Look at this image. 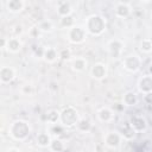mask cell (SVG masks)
I'll return each mask as SVG.
<instances>
[{"label": "cell", "instance_id": "4fadbf2b", "mask_svg": "<svg viewBox=\"0 0 152 152\" xmlns=\"http://www.w3.org/2000/svg\"><path fill=\"white\" fill-rule=\"evenodd\" d=\"M128 122L135 133H142L147 129V121L141 115H133Z\"/></svg>", "mask_w": 152, "mask_h": 152}, {"label": "cell", "instance_id": "f1b7e54d", "mask_svg": "<svg viewBox=\"0 0 152 152\" xmlns=\"http://www.w3.org/2000/svg\"><path fill=\"white\" fill-rule=\"evenodd\" d=\"M58 56L62 61H71V50L69 48L58 49Z\"/></svg>", "mask_w": 152, "mask_h": 152}, {"label": "cell", "instance_id": "f546056e", "mask_svg": "<svg viewBox=\"0 0 152 152\" xmlns=\"http://www.w3.org/2000/svg\"><path fill=\"white\" fill-rule=\"evenodd\" d=\"M40 34H42V31L39 30V27H38L37 25H33V26H31V27L28 28V36H30L31 38L37 39V38L40 37Z\"/></svg>", "mask_w": 152, "mask_h": 152}, {"label": "cell", "instance_id": "d6a6232c", "mask_svg": "<svg viewBox=\"0 0 152 152\" xmlns=\"http://www.w3.org/2000/svg\"><path fill=\"white\" fill-rule=\"evenodd\" d=\"M6 152H21V151L19 148H17V147H8Z\"/></svg>", "mask_w": 152, "mask_h": 152}, {"label": "cell", "instance_id": "484cf974", "mask_svg": "<svg viewBox=\"0 0 152 152\" xmlns=\"http://www.w3.org/2000/svg\"><path fill=\"white\" fill-rule=\"evenodd\" d=\"M121 134H122V137H124V139L125 140H132V139H134V137H135V132H134V129L131 127V125H129V122H126V125L124 126V129L120 132Z\"/></svg>", "mask_w": 152, "mask_h": 152}, {"label": "cell", "instance_id": "44dd1931", "mask_svg": "<svg viewBox=\"0 0 152 152\" xmlns=\"http://www.w3.org/2000/svg\"><path fill=\"white\" fill-rule=\"evenodd\" d=\"M45 121L46 124L53 126V125H59L61 122V110L58 109H49L45 113Z\"/></svg>", "mask_w": 152, "mask_h": 152}, {"label": "cell", "instance_id": "4316f807", "mask_svg": "<svg viewBox=\"0 0 152 152\" xmlns=\"http://www.w3.org/2000/svg\"><path fill=\"white\" fill-rule=\"evenodd\" d=\"M74 25H76L75 19H74V15H69V17H65V18H61L59 19V26L63 27V28L69 30Z\"/></svg>", "mask_w": 152, "mask_h": 152}, {"label": "cell", "instance_id": "6da1fadb", "mask_svg": "<svg viewBox=\"0 0 152 152\" xmlns=\"http://www.w3.org/2000/svg\"><path fill=\"white\" fill-rule=\"evenodd\" d=\"M83 26H84L88 34L94 36V37H100L106 32L107 20L103 15L97 14V13H93L86 18Z\"/></svg>", "mask_w": 152, "mask_h": 152}, {"label": "cell", "instance_id": "7402d4cb", "mask_svg": "<svg viewBox=\"0 0 152 152\" xmlns=\"http://www.w3.org/2000/svg\"><path fill=\"white\" fill-rule=\"evenodd\" d=\"M75 128L80 133H88L91 129V121L86 116H81L80 120L77 121Z\"/></svg>", "mask_w": 152, "mask_h": 152}, {"label": "cell", "instance_id": "4dcf8cb0", "mask_svg": "<svg viewBox=\"0 0 152 152\" xmlns=\"http://www.w3.org/2000/svg\"><path fill=\"white\" fill-rule=\"evenodd\" d=\"M142 101L146 103V104H151L152 106V91L151 93H147L145 95H142Z\"/></svg>", "mask_w": 152, "mask_h": 152}, {"label": "cell", "instance_id": "7a4b0ae2", "mask_svg": "<svg viewBox=\"0 0 152 152\" xmlns=\"http://www.w3.org/2000/svg\"><path fill=\"white\" fill-rule=\"evenodd\" d=\"M31 133V126L25 120H14L8 127V135L15 141H25Z\"/></svg>", "mask_w": 152, "mask_h": 152}, {"label": "cell", "instance_id": "cb8c5ba5", "mask_svg": "<svg viewBox=\"0 0 152 152\" xmlns=\"http://www.w3.org/2000/svg\"><path fill=\"white\" fill-rule=\"evenodd\" d=\"M139 50L142 53H151L152 52V39L151 38H142L139 43Z\"/></svg>", "mask_w": 152, "mask_h": 152}, {"label": "cell", "instance_id": "9a60e30c", "mask_svg": "<svg viewBox=\"0 0 152 152\" xmlns=\"http://www.w3.org/2000/svg\"><path fill=\"white\" fill-rule=\"evenodd\" d=\"M42 58L49 63V64H53L55 62H57L59 59V56H58V49L53 48V46H45L43 49V56Z\"/></svg>", "mask_w": 152, "mask_h": 152}, {"label": "cell", "instance_id": "603a6c76", "mask_svg": "<svg viewBox=\"0 0 152 152\" xmlns=\"http://www.w3.org/2000/svg\"><path fill=\"white\" fill-rule=\"evenodd\" d=\"M37 26L42 31V33H51L55 31V23L51 19H43L40 20Z\"/></svg>", "mask_w": 152, "mask_h": 152}, {"label": "cell", "instance_id": "52a82bcc", "mask_svg": "<svg viewBox=\"0 0 152 152\" xmlns=\"http://www.w3.org/2000/svg\"><path fill=\"white\" fill-rule=\"evenodd\" d=\"M124 50H125L124 40L119 38H113L107 42V52L112 59H120L122 57Z\"/></svg>", "mask_w": 152, "mask_h": 152}, {"label": "cell", "instance_id": "ffe728a7", "mask_svg": "<svg viewBox=\"0 0 152 152\" xmlns=\"http://www.w3.org/2000/svg\"><path fill=\"white\" fill-rule=\"evenodd\" d=\"M71 69L75 71V72H83L87 70L88 68V61L86 57L83 56H77V57H74L71 58Z\"/></svg>", "mask_w": 152, "mask_h": 152}, {"label": "cell", "instance_id": "ba28073f", "mask_svg": "<svg viewBox=\"0 0 152 152\" xmlns=\"http://www.w3.org/2000/svg\"><path fill=\"white\" fill-rule=\"evenodd\" d=\"M132 13H133V10H132V6L129 2H125V1H116L115 2L114 15L116 18L125 19V18H128Z\"/></svg>", "mask_w": 152, "mask_h": 152}, {"label": "cell", "instance_id": "8992f818", "mask_svg": "<svg viewBox=\"0 0 152 152\" xmlns=\"http://www.w3.org/2000/svg\"><path fill=\"white\" fill-rule=\"evenodd\" d=\"M124 140L125 139L120 133V131H108L103 135V144L106 147L110 150H118Z\"/></svg>", "mask_w": 152, "mask_h": 152}, {"label": "cell", "instance_id": "2e32d148", "mask_svg": "<svg viewBox=\"0 0 152 152\" xmlns=\"http://www.w3.org/2000/svg\"><path fill=\"white\" fill-rule=\"evenodd\" d=\"M23 49V42L19 37H10L7 38V43H6V51L10 53H18L20 50Z\"/></svg>", "mask_w": 152, "mask_h": 152}, {"label": "cell", "instance_id": "83f0119b", "mask_svg": "<svg viewBox=\"0 0 152 152\" xmlns=\"http://www.w3.org/2000/svg\"><path fill=\"white\" fill-rule=\"evenodd\" d=\"M20 93H21L23 95H25V96H31V95H33V93H34V87H33V84L30 83V82L24 83V84L20 87Z\"/></svg>", "mask_w": 152, "mask_h": 152}, {"label": "cell", "instance_id": "ac0fdd59", "mask_svg": "<svg viewBox=\"0 0 152 152\" xmlns=\"http://www.w3.org/2000/svg\"><path fill=\"white\" fill-rule=\"evenodd\" d=\"M52 139L53 138H52V135L49 132L42 131V132L37 133V135H36V144L40 148H49Z\"/></svg>", "mask_w": 152, "mask_h": 152}, {"label": "cell", "instance_id": "1f68e13d", "mask_svg": "<svg viewBox=\"0 0 152 152\" xmlns=\"http://www.w3.org/2000/svg\"><path fill=\"white\" fill-rule=\"evenodd\" d=\"M6 43H7V38L6 37H2L1 38V50H5L6 49Z\"/></svg>", "mask_w": 152, "mask_h": 152}, {"label": "cell", "instance_id": "5b68a950", "mask_svg": "<svg viewBox=\"0 0 152 152\" xmlns=\"http://www.w3.org/2000/svg\"><path fill=\"white\" fill-rule=\"evenodd\" d=\"M121 64H122V68L126 71H128L131 74H137L141 69L142 58L137 53H131V55L122 58Z\"/></svg>", "mask_w": 152, "mask_h": 152}, {"label": "cell", "instance_id": "277c9868", "mask_svg": "<svg viewBox=\"0 0 152 152\" xmlns=\"http://www.w3.org/2000/svg\"><path fill=\"white\" fill-rule=\"evenodd\" d=\"M87 36H88V33L83 25L76 24L72 27H70L69 30H66V40L74 45L83 44L87 39Z\"/></svg>", "mask_w": 152, "mask_h": 152}, {"label": "cell", "instance_id": "e0dca14e", "mask_svg": "<svg viewBox=\"0 0 152 152\" xmlns=\"http://www.w3.org/2000/svg\"><path fill=\"white\" fill-rule=\"evenodd\" d=\"M6 10L12 14H18L24 11L26 2L24 0H8L5 2Z\"/></svg>", "mask_w": 152, "mask_h": 152}, {"label": "cell", "instance_id": "d4e9b609", "mask_svg": "<svg viewBox=\"0 0 152 152\" xmlns=\"http://www.w3.org/2000/svg\"><path fill=\"white\" fill-rule=\"evenodd\" d=\"M49 150H50L51 152H63V151L65 150V145H64V142H63L61 139H58V138L55 137V138L52 139L51 144H50Z\"/></svg>", "mask_w": 152, "mask_h": 152}, {"label": "cell", "instance_id": "5bb4252c", "mask_svg": "<svg viewBox=\"0 0 152 152\" xmlns=\"http://www.w3.org/2000/svg\"><path fill=\"white\" fill-rule=\"evenodd\" d=\"M96 118L100 122L103 124H109L112 121H114L115 119V113L109 108V107H101L97 109L96 112Z\"/></svg>", "mask_w": 152, "mask_h": 152}, {"label": "cell", "instance_id": "8fae6325", "mask_svg": "<svg viewBox=\"0 0 152 152\" xmlns=\"http://www.w3.org/2000/svg\"><path fill=\"white\" fill-rule=\"evenodd\" d=\"M137 88H138V91L141 93L142 95L151 93L152 91V75L150 74L142 75L137 82Z\"/></svg>", "mask_w": 152, "mask_h": 152}, {"label": "cell", "instance_id": "30bf717a", "mask_svg": "<svg viewBox=\"0 0 152 152\" xmlns=\"http://www.w3.org/2000/svg\"><path fill=\"white\" fill-rule=\"evenodd\" d=\"M56 13L57 15L61 18H65V17H69V15H72L74 13V6H72V2L68 1V0H62V1H58L56 4Z\"/></svg>", "mask_w": 152, "mask_h": 152}, {"label": "cell", "instance_id": "7c38bea8", "mask_svg": "<svg viewBox=\"0 0 152 152\" xmlns=\"http://www.w3.org/2000/svg\"><path fill=\"white\" fill-rule=\"evenodd\" d=\"M17 76V71L13 66L10 65H2L0 68V82L1 84L11 83Z\"/></svg>", "mask_w": 152, "mask_h": 152}, {"label": "cell", "instance_id": "9c48e42d", "mask_svg": "<svg viewBox=\"0 0 152 152\" xmlns=\"http://www.w3.org/2000/svg\"><path fill=\"white\" fill-rule=\"evenodd\" d=\"M89 74H90V76H91V78H94V80H96V81H102V80H104V78L107 77V75H108V68H107V65H106L104 63L97 62V63H95V64L90 68Z\"/></svg>", "mask_w": 152, "mask_h": 152}, {"label": "cell", "instance_id": "3957f363", "mask_svg": "<svg viewBox=\"0 0 152 152\" xmlns=\"http://www.w3.org/2000/svg\"><path fill=\"white\" fill-rule=\"evenodd\" d=\"M80 118H81V115L78 113V109L76 107L69 104L61 110V122L59 124L64 128H71V127L76 126Z\"/></svg>", "mask_w": 152, "mask_h": 152}, {"label": "cell", "instance_id": "d6986e66", "mask_svg": "<svg viewBox=\"0 0 152 152\" xmlns=\"http://www.w3.org/2000/svg\"><path fill=\"white\" fill-rule=\"evenodd\" d=\"M121 102H122V106H125V107H134L139 102V96H138V94L135 91L127 90V91L124 93Z\"/></svg>", "mask_w": 152, "mask_h": 152}]
</instances>
